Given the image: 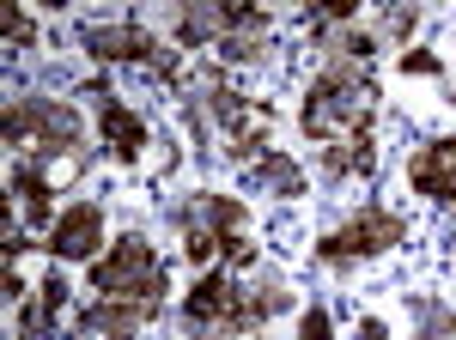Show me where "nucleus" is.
<instances>
[{"label": "nucleus", "instance_id": "nucleus-1", "mask_svg": "<svg viewBox=\"0 0 456 340\" xmlns=\"http://www.w3.org/2000/svg\"><path fill=\"white\" fill-rule=\"evenodd\" d=\"M371 79L359 68H322L311 79V98H305V134L311 140H335L341 128H353V134H365V116H371Z\"/></svg>", "mask_w": 456, "mask_h": 340}, {"label": "nucleus", "instance_id": "nucleus-2", "mask_svg": "<svg viewBox=\"0 0 456 340\" xmlns=\"http://www.w3.org/2000/svg\"><path fill=\"white\" fill-rule=\"evenodd\" d=\"M92 292H104V298L165 304L171 279H165V262L152 255V243H146V238H116V249L92 262Z\"/></svg>", "mask_w": 456, "mask_h": 340}, {"label": "nucleus", "instance_id": "nucleus-3", "mask_svg": "<svg viewBox=\"0 0 456 340\" xmlns=\"http://www.w3.org/2000/svg\"><path fill=\"white\" fill-rule=\"evenodd\" d=\"M395 243H408V219L389 213V206H365V213H353L341 231H329V238L316 243V262L347 268V262H365V255H384Z\"/></svg>", "mask_w": 456, "mask_h": 340}, {"label": "nucleus", "instance_id": "nucleus-4", "mask_svg": "<svg viewBox=\"0 0 456 340\" xmlns=\"http://www.w3.org/2000/svg\"><path fill=\"white\" fill-rule=\"evenodd\" d=\"M6 146H19V140H31L37 152H61L68 158L73 146H79V116H73L68 103H55V98H12L6 103Z\"/></svg>", "mask_w": 456, "mask_h": 340}, {"label": "nucleus", "instance_id": "nucleus-5", "mask_svg": "<svg viewBox=\"0 0 456 340\" xmlns=\"http://www.w3.org/2000/svg\"><path fill=\"white\" fill-rule=\"evenodd\" d=\"M98 243H104V206H92V201H73L55 225H49V255L55 262H92L98 255Z\"/></svg>", "mask_w": 456, "mask_h": 340}, {"label": "nucleus", "instance_id": "nucleus-6", "mask_svg": "<svg viewBox=\"0 0 456 340\" xmlns=\"http://www.w3.org/2000/svg\"><path fill=\"white\" fill-rule=\"evenodd\" d=\"M79 43L98 55V61H146V68H159L165 61V43L141 25H86Z\"/></svg>", "mask_w": 456, "mask_h": 340}, {"label": "nucleus", "instance_id": "nucleus-7", "mask_svg": "<svg viewBox=\"0 0 456 340\" xmlns=\"http://www.w3.org/2000/svg\"><path fill=\"white\" fill-rule=\"evenodd\" d=\"M232 310H238V286H232V273L213 268V273H201V279H195V292L183 298V322H189L195 335H208V328L225 335Z\"/></svg>", "mask_w": 456, "mask_h": 340}, {"label": "nucleus", "instance_id": "nucleus-8", "mask_svg": "<svg viewBox=\"0 0 456 340\" xmlns=\"http://www.w3.org/2000/svg\"><path fill=\"white\" fill-rule=\"evenodd\" d=\"M408 182H414V195H426V201H456V134L420 146L408 158Z\"/></svg>", "mask_w": 456, "mask_h": 340}, {"label": "nucleus", "instance_id": "nucleus-9", "mask_svg": "<svg viewBox=\"0 0 456 340\" xmlns=\"http://www.w3.org/2000/svg\"><path fill=\"white\" fill-rule=\"evenodd\" d=\"M86 98L98 103V128H104L110 152H116L122 165H134V158L146 152V122L134 116V109H128V103H116V98H110L104 85H86Z\"/></svg>", "mask_w": 456, "mask_h": 340}, {"label": "nucleus", "instance_id": "nucleus-10", "mask_svg": "<svg viewBox=\"0 0 456 340\" xmlns=\"http://www.w3.org/2000/svg\"><path fill=\"white\" fill-rule=\"evenodd\" d=\"M159 316V304H141V298H98V304H86V328L104 340H134Z\"/></svg>", "mask_w": 456, "mask_h": 340}, {"label": "nucleus", "instance_id": "nucleus-11", "mask_svg": "<svg viewBox=\"0 0 456 340\" xmlns=\"http://www.w3.org/2000/svg\"><path fill=\"white\" fill-rule=\"evenodd\" d=\"M201 103H208V116H213V122H219L232 140H244L249 122H268V109H256V103H249L244 92H232V85H208V92H201Z\"/></svg>", "mask_w": 456, "mask_h": 340}, {"label": "nucleus", "instance_id": "nucleus-12", "mask_svg": "<svg viewBox=\"0 0 456 340\" xmlns=\"http://www.w3.org/2000/svg\"><path fill=\"white\" fill-rule=\"evenodd\" d=\"M292 304V292L286 286H256V292H238V310H232V322H225V335H249V328H262L268 316H281V310Z\"/></svg>", "mask_w": 456, "mask_h": 340}, {"label": "nucleus", "instance_id": "nucleus-13", "mask_svg": "<svg viewBox=\"0 0 456 340\" xmlns=\"http://www.w3.org/2000/svg\"><path fill=\"white\" fill-rule=\"evenodd\" d=\"M195 219H201L208 231H219V238H244L249 213H244V201H232V195H201V201L183 213V225H195Z\"/></svg>", "mask_w": 456, "mask_h": 340}, {"label": "nucleus", "instance_id": "nucleus-14", "mask_svg": "<svg viewBox=\"0 0 456 340\" xmlns=\"http://www.w3.org/2000/svg\"><path fill=\"white\" fill-rule=\"evenodd\" d=\"M256 176H262V189H268V195H286V201H292V195H305V170L292 165L286 152H262Z\"/></svg>", "mask_w": 456, "mask_h": 340}, {"label": "nucleus", "instance_id": "nucleus-15", "mask_svg": "<svg viewBox=\"0 0 456 340\" xmlns=\"http://www.w3.org/2000/svg\"><path fill=\"white\" fill-rule=\"evenodd\" d=\"M12 189L25 195L31 219H49V206H55V189H49V176H43L37 165H12Z\"/></svg>", "mask_w": 456, "mask_h": 340}, {"label": "nucleus", "instance_id": "nucleus-16", "mask_svg": "<svg viewBox=\"0 0 456 340\" xmlns=\"http://www.w3.org/2000/svg\"><path fill=\"white\" fill-rule=\"evenodd\" d=\"M322 170H329V176H347V170H371V140L353 134V146H322Z\"/></svg>", "mask_w": 456, "mask_h": 340}, {"label": "nucleus", "instance_id": "nucleus-17", "mask_svg": "<svg viewBox=\"0 0 456 340\" xmlns=\"http://www.w3.org/2000/svg\"><path fill=\"white\" fill-rule=\"evenodd\" d=\"M329 55H335L341 68H353V61L365 68V61L378 55V31H341V36H329Z\"/></svg>", "mask_w": 456, "mask_h": 340}, {"label": "nucleus", "instance_id": "nucleus-18", "mask_svg": "<svg viewBox=\"0 0 456 340\" xmlns=\"http://www.w3.org/2000/svg\"><path fill=\"white\" fill-rule=\"evenodd\" d=\"M420 335L414 340H456V310L451 304H438V298H420Z\"/></svg>", "mask_w": 456, "mask_h": 340}, {"label": "nucleus", "instance_id": "nucleus-19", "mask_svg": "<svg viewBox=\"0 0 456 340\" xmlns=\"http://www.w3.org/2000/svg\"><path fill=\"white\" fill-rule=\"evenodd\" d=\"M208 36H219V12H213V6H189L183 25H176V43H183V49H201Z\"/></svg>", "mask_w": 456, "mask_h": 340}, {"label": "nucleus", "instance_id": "nucleus-20", "mask_svg": "<svg viewBox=\"0 0 456 340\" xmlns=\"http://www.w3.org/2000/svg\"><path fill=\"white\" fill-rule=\"evenodd\" d=\"M225 61H262L268 55V31H232V36H219L213 43Z\"/></svg>", "mask_w": 456, "mask_h": 340}, {"label": "nucleus", "instance_id": "nucleus-21", "mask_svg": "<svg viewBox=\"0 0 456 340\" xmlns=\"http://www.w3.org/2000/svg\"><path fill=\"white\" fill-rule=\"evenodd\" d=\"M37 310H43V322H55V316L68 310V279H61V273H49V279L37 286Z\"/></svg>", "mask_w": 456, "mask_h": 340}, {"label": "nucleus", "instance_id": "nucleus-22", "mask_svg": "<svg viewBox=\"0 0 456 340\" xmlns=\"http://www.w3.org/2000/svg\"><path fill=\"white\" fill-rule=\"evenodd\" d=\"M0 25H6V43H12V49H31V43H37V19H31V12H19V6H6Z\"/></svg>", "mask_w": 456, "mask_h": 340}, {"label": "nucleus", "instance_id": "nucleus-23", "mask_svg": "<svg viewBox=\"0 0 456 340\" xmlns=\"http://www.w3.org/2000/svg\"><path fill=\"white\" fill-rule=\"evenodd\" d=\"M298 340H335V316L322 304H311L305 316H298Z\"/></svg>", "mask_w": 456, "mask_h": 340}, {"label": "nucleus", "instance_id": "nucleus-24", "mask_svg": "<svg viewBox=\"0 0 456 340\" xmlns=\"http://www.w3.org/2000/svg\"><path fill=\"white\" fill-rule=\"evenodd\" d=\"M402 73H426V79H438V73H444V61H438L432 49H408V55H402Z\"/></svg>", "mask_w": 456, "mask_h": 340}, {"label": "nucleus", "instance_id": "nucleus-25", "mask_svg": "<svg viewBox=\"0 0 456 340\" xmlns=\"http://www.w3.org/2000/svg\"><path fill=\"white\" fill-rule=\"evenodd\" d=\"M0 279H6V298L19 304V298H25V279H19V255H12V249H6V268H0Z\"/></svg>", "mask_w": 456, "mask_h": 340}, {"label": "nucleus", "instance_id": "nucleus-26", "mask_svg": "<svg viewBox=\"0 0 456 340\" xmlns=\"http://www.w3.org/2000/svg\"><path fill=\"white\" fill-rule=\"evenodd\" d=\"M414 25H420V12H414V6L389 12V36H402V43H408V36H414Z\"/></svg>", "mask_w": 456, "mask_h": 340}, {"label": "nucleus", "instance_id": "nucleus-27", "mask_svg": "<svg viewBox=\"0 0 456 340\" xmlns=\"http://www.w3.org/2000/svg\"><path fill=\"white\" fill-rule=\"evenodd\" d=\"M353 340H389V328L378 322V316H365V322H359V335H353Z\"/></svg>", "mask_w": 456, "mask_h": 340}, {"label": "nucleus", "instance_id": "nucleus-28", "mask_svg": "<svg viewBox=\"0 0 456 340\" xmlns=\"http://www.w3.org/2000/svg\"><path fill=\"white\" fill-rule=\"evenodd\" d=\"M451 249H456V243H451Z\"/></svg>", "mask_w": 456, "mask_h": 340}]
</instances>
